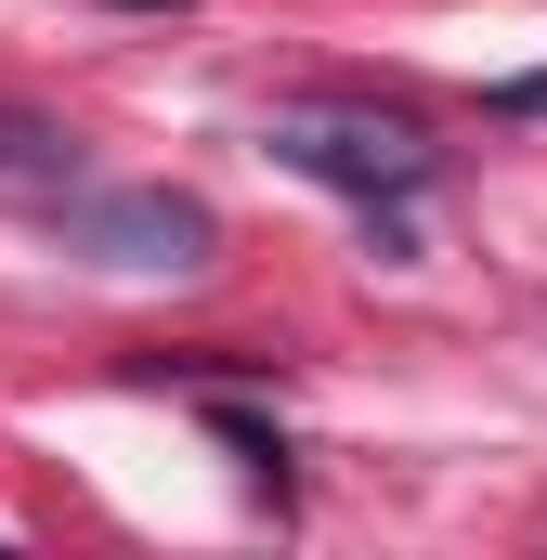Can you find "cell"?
Wrapping results in <instances>:
<instances>
[{
  "label": "cell",
  "instance_id": "7a4b0ae2",
  "mask_svg": "<svg viewBox=\"0 0 547 560\" xmlns=\"http://www.w3.org/2000/svg\"><path fill=\"white\" fill-rule=\"evenodd\" d=\"M39 222H53L79 261H105V275H209V261H222V222H209L196 196H170V183H105V170H79Z\"/></svg>",
  "mask_w": 547,
  "mask_h": 560
},
{
  "label": "cell",
  "instance_id": "6da1fadb",
  "mask_svg": "<svg viewBox=\"0 0 547 560\" xmlns=\"http://www.w3.org/2000/svg\"><path fill=\"white\" fill-rule=\"evenodd\" d=\"M274 156L300 170V183H326V196H352L365 222H379V248L392 261H417V235H405V209L430 196V131L417 118H379V105H274Z\"/></svg>",
  "mask_w": 547,
  "mask_h": 560
},
{
  "label": "cell",
  "instance_id": "3957f363",
  "mask_svg": "<svg viewBox=\"0 0 547 560\" xmlns=\"http://www.w3.org/2000/svg\"><path fill=\"white\" fill-rule=\"evenodd\" d=\"M118 13H196V0H118Z\"/></svg>",
  "mask_w": 547,
  "mask_h": 560
}]
</instances>
